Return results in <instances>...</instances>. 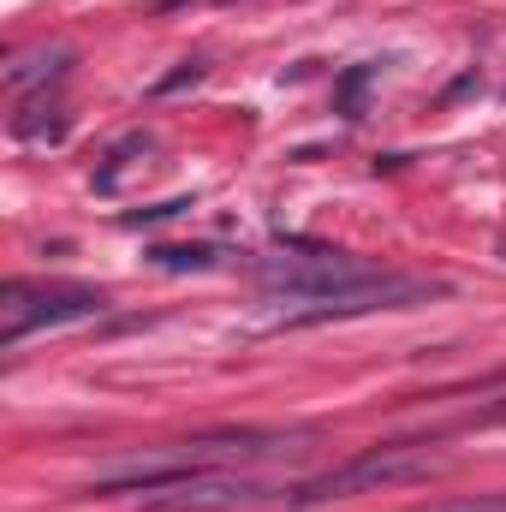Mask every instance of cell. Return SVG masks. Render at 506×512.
I'll return each mask as SVG.
<instances>
[{"instance_id":"6da1fadb","label":"cell","mask_w":506,"mask_h":512,"mask_svg":"<svg viewBox=\"0 0 506 512\" xmlns=\"http://www.w3.org/2000/svg\"><path fill=\"white\" fill-rule=\"evenodd\" d=\"M447 286L435 280H399V274H376L364 280L358 292H340V298H286L262 328L268 334H298V328H316V322H340V316H370V310H405V304H423V298H441Z\"/></svg>"},{"instance_id":"7a4b0ae2","label":"cell","mask_w":506,"mask_h":512,"mask_svg":"<svg viewBox=\"0 0 506 512\" xmlns=\"http://www.w3.org/2000/svg\"><path fill=\"white\" fill-rule=\"evenodd\" d=\"M435 471V453L423 447V441H399V447H370V453H358L352 465H340V471H328V477H316V483H304L292 501L298 507H316V501H340V495H358V489H387V483H411V477H429Z\"/></svg>"},{"instance_id":"3957f363","label":"cell","mask_w":506,"mask_h":512,"mask_svg":"<svg viewBox=\"0 0 506 512\" xmlns=\"http://www.w3.org/2000/svg\"><path fill=\"white\" fill-rule=\"evenodd\" d=\"M108 298L90 286H6L0 298V340L18 346L36 328H66V322H90L102 316Z\"/></svg>"},{"instance_id":"277c9868","label":"cell","mask_w":506,"mask_h":512,"mask_svg":"<svg viewBox=\"0 0 506 512\" xmlns=\"http://www.w3.org/2000/svg\"><path fill=\"white\" fill-rule=\"evenodd\" d=\"M262 280L274 292H286V298H340V292H358L364 280H376V268H364L346 251H310V256L262 262Z\"/></svg>"},{"instance_id":"5b68a950","label":"cell","mask_w":506,"mask_h":512,"mask_svg":"<svg viewBox=\"0 0 506 512\" xmlns=\"http://www.w3.org/2000/svg\"><path fill=\"white\" fill-rule=\"evenodd\" d=\"M149 262L155 268H209L215 262V245H155Z\"/></svg>"},{"instance_id":"8992f818","label":"cell","mask_w":506,"mask_h":512,"mask_svg":"<svg viewBox=\"0 0 506 512\" xmlns=\"http://www.w3.org/2000/svg\"><path fill=\"white\" fill-rule=\"evenodd\" d=\"M143 149H149V137H126V143H114V149H108V167L96 173V191H114L120 173H126V161L131 155H143Z\"/></svg>"},{"instance_id":"52a82bcc","label":"cell","mask_w":506,"mask_h":512,"mask_svg":"<svg viewBox=\"0 0 506 512\" xmlns=\"http://www.w3.org/2000/svg\"><path fill=\"white\" fill-rule=\"evenodd\" d=\"M364 84H370V66L346 72V84H340V108H346V114H358V96H364Z\"/></svg>"},{"instance_id":"ba28073f","label":"cell","mask_w":506,"mask_h":512,"mask_svg":"<svg viewBox=\"0 0 506 512\" xmlns=\"http://www.w3.org/2000/svg\"><path fill=\"white\" fill-rule=\"evenodd\" d=\"M185 84H203V66H179L173 78H161V96H173V90H185Z\"/></svg>"},{"instance_id":"9c48e42d","label":"cell","mask_w":506,"mask_h":512,"mask_svg":"<svg viewBox=\"0 0 506 512\" xmlns=\"http://www.w3.org/2000/svg\"><path fill=\"white\" fill-rule=\"evenodd\" d=\"M483 423H506V405H495V411H483Z\"/></svg>"}]
</instances>
